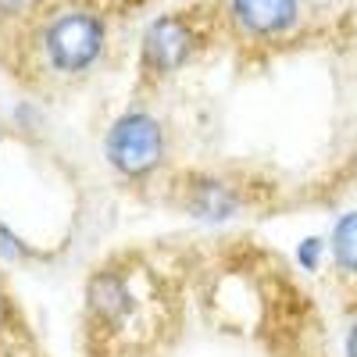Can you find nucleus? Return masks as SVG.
I'll use <instances>...</instances> for the list:
<instances>
[{"instance_id": "9d476101", "label": "nucleus", "mask_w": 357, "mask_h": 357, "mask_svg": "<svg viewBox=\"0 0 357 357\" xmlns=\"http://www.w3.org/2000/svg\"><path fill=\"white\" fill-rule=\"evenodd\" d=\"M47 0H0V22L4 25H22L43 11Z\"/></svg>"}, {"instance_id": "6e6552de", "label": "nucleus", "mask_w": 357, "mask_h": 357, "mask_svg": "<svg viewBox=\"0 0 357 357\" xmlns=\"http://www.w3.org/2000/svg\"><path fill=\"white\" fill-rule=\"evenodd\" d=\"M293 257L301 264V272L314 275V272H321V264L329 261V240H325V236H304V240L296 243Z\"/></svg>"}, {"instance_id": "7ed1b4c3", "label": "nucleus", "mask_w": 357, "mask_h": 357, "mask_svg": "<svg viewBox=\"0 0 357 357\" xmlns=\"http://www.w3.org/2000/svg\"><path fill=\"white\" fill-rule=\"evenodd\" d=\"M200 50V29L190 11H168L158 15L143 29L139 40V68L151 79H168L183 72L193 54Z\"/></svg>"}, {"instance_id": "f8f14e48", "label": "nucleus", "mask_w": 357, "mask_h": 357, "mask_svg": "<svg viewBox=\"0 0 357 357\" xmlns=\"http://www.w3.org/2000/svg\"><path fill=\"white\" fill-rule=\"evenodd\" d=\"M8 321H11V301H8L4 293H0V329H4Z\"/></svg>"}, {"instance_id": "423d86ee", "label": "nucleus", "mask_w": 357, "mask_h": 357, "mask_svg": "<svg viewBox=\"0 0 357 357\" xmlns=\"http://www.w3.org/2000/svg\"><path fill=\"white\" fill-rule=\"evenodd\" d=\"M240 193H236L229 183H222V178H193L190 183V204L186 211L207 225H222V222H232L236 215H240Z\"/></svg>"}, {"instance_id": "f257e3e1", "label": "nucleus", "mask_w": 357, "mask_h": 357, "mask_svg": "<svg viewBox=\"0 0 357 357\" xmlns=\"http://www.w3.org/2000/svg\"><path fill=\"white\" fill-rule=\"evenodd\" d=\"M36 50L54 75L61 79L89 75L107 50V22L97 8L86 4L54 8L50 15L40 18Z\"/></svg>"}, {"instance_id": "20e7f679", "label": "nucleus", "mask_w": 357, "mask_h": 357, "mask_svg": "<svg viewBox=\"0 0 357 357\" xmlns=\"http://www.w3.org/2000/svg\"><path fill=\"white\" fill-rule=\"evenodd\" d=\"M225 15L240 40L275 43L301 25V0H229Z\"/></svg>"}, {"instance_id": "f03ea898", "label": "nucleus", "mask_w": 357, "mask_h": 357, "mask_svg": "<svg viewBox=\"0 0 357 357\" xmlns=\"http://www.w3.org/2000/svg\"><path fill=\"white\" fill-rule=\"evenodd\" d=\"M100 151H104V161L114 175L129 178V183H143V178H151L168 158L165 122L158 114L143 111V107L122 111L107 126Z\"/></svg>"}, {"instance_id": "0eeeda50", "label": "nucleus", "mask_w": 357, "mask_h": 357, "mask_svg": "<svg viewBox=\"0 0 357 357\" xmlns=\"http://www.w3.org/2000/svg\"><path fill=\"white\" fill-rule=\"evenodd\" d=\"M329 261L340 275L347 279H357V207H350V211H343L333 229H329Z\"/></svg>"}, {"instance_id": "9b49d317", "label": "nucleus", "mask_w": 357, "mask_h": 357, "mask_svg": "<svg viewBox=\"0 0 357 357\" xmlns=\"http://www.w3.org/2000/svg\"><path fill=\"white\" fill-rule=\"evenodd\" d=\"M343 357H357V314L347 325V336H343Z\"/></svg>"}, {"instance_id": "1a4fd4ad", "label": "nucleus", "mask_w": 357, "mask_h": 357, "mask_svg": "<svg viewBox=\"0 0 357 357\" xmlns=\"http://www.w3.org/2000/svg\"><path fill=\"white\" fill-rule=\"evenodd\" d=\"M0 257L11 261V264H25V261H36L40 250H36L33 243H25L22 236H18L4 218H0Z\"/></svg>"}, {"instance_id": "39448f33", "label": "nucleus", "mask_w": 357, "mask_h": 357, "mask_svg": "<svg viewBox=\"0 0 357 357\" xmlns=\"http://www.w3.org/2000/svg\"><path fill=\"white\" fill-rule=\"evenodd\" d=\"M86 311L93 314L100 325H122L136 311V296L129 286V275L118 268H97L86 279Z\"/></svg>"}]
</instances>
